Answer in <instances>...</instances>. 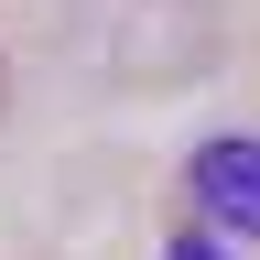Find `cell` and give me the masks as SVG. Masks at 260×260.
Masks as SVG:
<instances>
[{"label": "cell", "mask_w": 260, "mask_h": 260, "mask_svg": "<svg viewBox=\"0 0 260 260\" xmlns=\"http://www.w3.org/2000/svg\"><path fill=\"white\" fill-rule=\"evenodd\" d=\"M0 109H11V76H0Z\"/></svg>", "instance_id": "cell-3"}, {"label": "cell", "mask_w": 260, "mask_h": 260, "mask_svg": "<svg viewBox=\"0 0 260 260\" xmlns=\"http://www.w3.org/2000/svg\"><path fill=\"white\" fill-rule=\"evenodd\" d=\"M195 206L228 217V239H260V141L249 130H228V141L195 152Z\"/></svg>", "instance_id": "cell-1"}, {"label": "cell", "mask_w": 260, "mask_h": 260, "mask_svg": "<svg viewBox=\"0 0 260 260\" xmlns=\"http://www.w3.org/2000/svg\"><path fill=\"white\" fill-rule=\"evenodd\" d=\"M162 260H228V249L206 239V228H184V239H174V249H162Z\"/></svg>", "instance_id": "cell-2"}]
</instances>
